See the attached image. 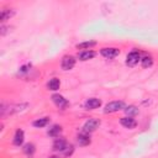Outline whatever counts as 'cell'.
<instances>
[{
    "label": "cell",
    "mask_w": 158,
    "mask_h": 158,
    "mask_svg": "<svg viewBox=\"0 0 158 158\" xmlns=\"http://www.w3.org/2000/svg\"><path fill=\"white\" fill-rule=\"evenodd\" d=\"M73 151H74V147H73L72 144H68V146L64 148V151H63V154H64L65 157H68V156H70V154L73 153Z\"/></svg>",
    "instance_id": "cell-21"
},
{
    "label": "cell",
    "mask_w": 158,
    "mask_h": 158,
    "mask_svg": "<svg viewBox=\"0 0 158 158\" xmlns=\"http://www.w3.org/2000/svg\"><path fill=\"white\" fill-rule=\"evenodd\" d=\"M23 139H25V133H23V131L22 130H16V132H15V136H14V144L15 146H21L22 143H23Z\"/></svg>",
    "instance_id": "cell-10"
},
{
    "label": "cell",
    "mask_w": 158,
    "mask_h": 158,
    "mask_svg": "<svg viewBox=\"0 0 158 158\" xmlns=\"http://www.w3.org/2000/svg\"><path fill=\"white\" fill-rule=\"evenodd\" d=\"M47 86H48V89H49V90L56 91V90H58V89H59V86H60V81H59V79H58V78H52V79L48 81Z\"/></svg>",
    "instance_id": "cell-13"
},
{
    "label": "cell",
    "mask_w": 158,
    "mask_h": 158,
    "mask_svg": "<svg viewBox=\"0 0 158 158\" xmlns=\"http://www.w3.org/2000/svg\"><path fill=\"white\" fill-rule=\"evenodd\" d=\"M23 152H25L26 154H32V153L35 152V146H33L32 143L25 144V146H23Z\"/></svg>",
    "instance_id": "cell-20"
},
{
    "label": "cell",
    "mask_w": 158,
    "mask_h": 158,
    "mask_svg": "<svg viewBox=\"0 0 158 158\" xmlns=\"http://www.w3.org/2000/svg\"><path fill=\"white\" fill-rule=\"evenodd\" d=\"M100 126V120L98 118H89L84 126H83V133H90V132H94L98 127Z\"/></svg>",
    "instance_id": "cell-2"
},
{
    "label": "cell",
    "mask_w": 158,
    "mask_h": 158,
    "mask_svg": "<svg viewBox=\"0 0 158 158\" xmlns=\"http://www.w3.org/2000/svg\"><path fill=\"white\" fill-rule=\"evenodd\" d=\"M48 158H59V157H57V156H51V157H48Z\"/></svg>",
    "instance_id": "cell-22"
},
{
    "label": "cell",
    "mask_w": 158,
    "mask_h": 158,
    "mask_svg": "<svg viewBox=\"0 0 158 158\" xmlns=\"http://www.w3.org/2000/svg\"><path fill=\"white\" fill-rule=\"evenodd\" d=\"M95 56H96V53H95L94 51L88 49V51H83V52H80V53L78 54V58H79L80 60H89V59L94 58Z\"/></svg>",
    "instance_id": "cell-11"
},
{
    "label": "cell",
    "mask_w": 158,
    "mask_h": 158,
    "mask_svg": "<svg viewBox=\"0 0 158 158\" xmlns=\"http://www.w3.org/2000/svg\"><path fill=\"white\" fill-rule=\"evenodd\" d=\"M67 146H68V143H67V141L64 138H56V141L53 142V149L57 151V152L58 151L63 152Z\"/></svg>",
    "instance_id": "cell-9"
},
{
    "label": "cell",
    "mask_w": 158,
    "mask_h": 158,
    "mask_svg": "<svg viewBox=\"0 0 158 158\" xmlns=\"http://www.w3.org/2000/svg\"><path fill=\"white\" fill-rule=\"evenodd\" d=\"M123 110H125L126 115H128V117H131V116H135V115H137V114H138V109H137L135 105H130V106L125 107Z\"/></svg>",
    "instance_id": "cell-17"
},
{
    "label": "cell",
    "mask_w": 158,
    "mask_h": 158,
    "mask_svg": "<svg viewBox=\"0 0 158 158\" xmlns=\"http://www.w3.org/2000/svg\"><path fill=\"white\" fill-rule=\"evenodd\" d=\"M52 101L59 107V109H65L67 106H68V101H67V99H64L62 95H59V94H54V95H52Z\"/></svg>",
    "instance_id": "cell-6"
},
{
    "label": "cell",
    "mask_w": 158,
    "mask_h": 158,
    "mask_svg": "<svg viewBox=\"0 0 158 158\" xmlns=\"http://www.w3.org/2000/svg\"><path fill=\"white\" fill-rule=\"evenodd\" d=\"M49 122V118L48 117H42V118H37L36 121H33V126L37 127V128H42L44 126H47Z\"/></svg>",
    "instance_id": "cell-16"
},
{
    "label": "cell",
    "mask_w": 158,
    "mask_h": 158,
    "mask_svg": "<svg viewBox=\"0 0 158 158\" xmlns=\"http://www.w3.org/2000/svg\"><path fill=\"white\" fill-rule=\"evenodd\" d=\"M125 109V102L123 101H111L109 102L105 109H104V112L105 114H112V112H116V111H120Z\"/></svg>",
    "instance_id": "cell-1"
},
{
    "label": "cell",
    "mask_w": 158,
    "mask_h": 158,
    "mask_svg": "<svg viewBox=\"0 0 158 158\" xmlns=\"http://www.w3.org/2000/svg\"><path fill=\"white\" fill-rule=\"evenodd\" d=\"M100 53H101V56H104L105 58H107V59H112V58H115V57L118 56L120 51H118V48L109 47V48H102V49L100 51Z\"/></svg>",
    "instance_id": "cell-5"
},
{
    "label": "cell",
    "mask_w": 158,
    "mask_h": 158,
    "mask_svg": "<svg viewBox=\"0 0 158 158\" xmlns=\"http://www.w3.org/2000/svg\"><path fill=\"white\" fill-rule=\"evenodd\" d=\"M77 142H78L79 146H88V144H90L91 139H90L89 135H86V133H80V135H78V137H77Z\"/></svg>",
    "instance_id": "cell-12"
},
{
    "label": "cell",
    "mask_w": 158,
    "mask_h": 158,
    "mask_svg": "<svg viewBox=\"0 0 158 158\" xmlns=\"http://www.w3.org/2000/svg\"><path fill=\"white\" fill-rule=\"evenodd\" d=\"M14 15V11H9V10H6V9H4V10H1V12H0V20L1 21H6L9 17H11Z\"/></svg>",
    "instance_id": "cell-19"
},
{
    "label": "cell",
    "mask_w": 158,
    "mask_h": 158,
    "mask_svg": "<svg viewBox=\"0 0 158 158\" xmlns=\"http://www.w3.org/2000/svg\"><path fill=\"white\" fill-rule=\"evenodd\" d=\"M74 64H75V58L73 56H64L62 58L60 65H62L63 70H70L74 67Z\"/></svg>",
    "instance_id": "cell-4"
},
{
    "label": "cell",
    "mask_w": 158,
    "mask_h": 158,
    "mask_svg": "<svg viewBox=\"0 0 158 158\" xmlns=\"http://www.w3.org/2000/svg\"><path fill=\"white\" fill-rule=\"evenodd\" d=\"M62 132V127L59 126V125H54V126H52L49 130H48V136H51V137H58L59 136V133Z\"/></svg>",
    "instance_id": "cell-15"
},
{
    "label": "cell",
    "mask_w": 158,
    "mask_h": 158,
    "mask_svg": "<svg viewBox=\"0 0 158 158\" xmlns=\"http://www.w3.org/2000/svg\"><path fill=\"white\" fill-rule=\"evenodd\" d=\"M101 105V100L100 99H96V98H90L85 101L84 106L86 110H94V109H98L99 106Z\"/></svg>",
    "instance_id": "cell-7"
},
{
    "label": "cell",
    "mask_w": 158,
    "mask_h": 158,
    "mask_svg": "<svg viewBox=\"0 0 158 158\" xmlns=\"http://www.w3.org/2000/svg\"><path fill=\"white\" fill-rule=\"evenodd\" d=\"M94 46H96V42L95 41H85V42H81V43H78L77 44V48L78 49H89V48H91V47H94Z\"/></svg>",
    "instance_id": "cell-14"
},
{
    "label": "cell",
    "mask_w": 158,
    "mask_h": 158,
    "mask_svg": "<svg viewBox=\"0 0 158 158\" xmlns=\"http://www.w3.org/2000/svg\"><path fill=\"white\" fill-rule=\"evenodd\" d=\"M141 64H142L143 68H149V67L153 64V59H152V57L146 56V57L141 58Z\"/></svg>",
    "instance_id": "cell-18"
},
{
    "label": "cell",
    "mask_w": 158,
    "mask_h": 158,
    "mask_svg": "<svg viewBox=\"0 0 158 158\" xmlns=\"http://www.w3.org/2000/svg\"><path fill=\"white\" fill-rule=\"evenodd\" d=\"M120 123L123 126V127H126V128H135L136 126H137V122H136V120L135 118H132V117H122L121 120H120Z\"/></svg>",
    "instance_id": "cell-8"
},
{
    "label": "cell",
    "mask_w": 158,
    "mask_h": 158,
    "mask_svg": "<svg viewBox=\"0 0 158 158\" xmlns=\"http://www.w3.org/2000/svg\"><path fill=\"white\" fill-rule=\"evenodd\" d=\"M139 60H141V53L137 52V51H132V52H130V53L127 54V57H126V64H127L128 67H133V65H136Z\"/></svg>",
    "instance_id": "cell-3"
}]
</instances>
